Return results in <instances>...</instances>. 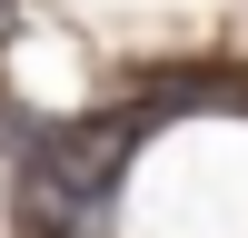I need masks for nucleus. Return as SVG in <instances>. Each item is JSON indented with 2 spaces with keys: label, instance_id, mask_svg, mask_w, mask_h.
Instances as JSON below:
<instances>
[{
  "label": "nucleus",
  "instance_id": "f257e3e1",
  "mask_svg": "<svg viewBox=\"0 0 248 238\" xmlns=\"http://www.w3.org/2000/svg\"><path fill=\"white\" fill-rule=\"evenodd\" d=\"M139 129L149 119H60V129H30L20 139V208H30V228H60V238L90 228Z\"/></svg>",
  "mask_w": 248,
  "mask_h": 238
},
{
  "label": "nucleus",
  "instance_id": "f03ea898",
  "mask_svg": "<svg viewBox=\"0 0 248 238\" xmlns=\"http://www.w3.org/2000/svg\"><path fill=\"white\" fill-rule=\"evenodd\" d=\"M20 238H40V228H20ZM50 238H60V228H50Z\"/></svg>",
  "mask_w": 248,
  "mask_h": 238
},
{
  "label": "nucleus",
  "instance_id": "7ed1b4c3",
  "mask_svg": "<svg viewBox=\"0 0 248 238\" xmlns=\"http://www.w3.org/2000/svg\"><path fill=\"white\" fill-rule=\"evenodd\" d=\"M0 20H10V0H0Z\"/></svg>",
  "mask_w": 248,
  "mask_h": 238
}]
</instances>
